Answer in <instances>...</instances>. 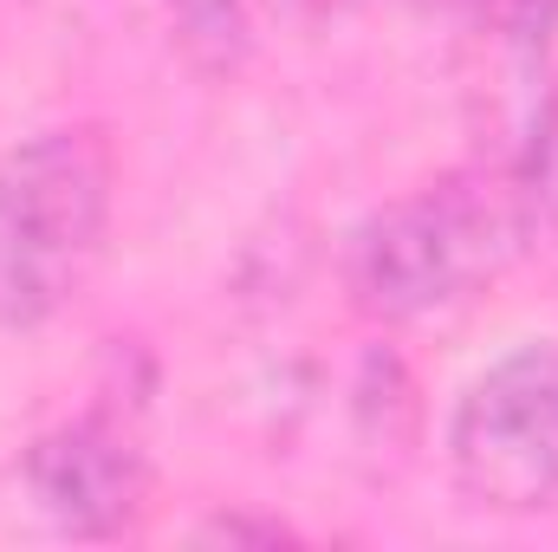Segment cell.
Here are the masks:
<instances>
[{"instance_id":"1","label":"cell","mask_w":558,"mask_h":552,"mask_svg":"<svg viewBox=\"0 0 558 552\" xmlns=\"http://www.w3.org/2000/svg\"><path fill=\"white\" fill-rule=\"evenodd\" d=\"M118 156L98 124H52L0 156V325L59 319L105 261Z\"/></svg>"},{"instance_id":"2","label":"cell","mask_w":558,"mask_h":552,"mask_svg":"<svg viewBox=\"0 0 558 552\" xmlns=\"http://www.w3.org/2000/svg\"><path fill=\"white\" fill-rule=\"evenodd\" d=\"M526 228H533V202L520 176L500 169L448 176L357 221L344 248V286L357 312L403 325L494 279L507 254L526 241Z\"/></svg>"},{"instance_id":"3","label":"cell","mask_w":558,"mask_h":552,"mask_svg":"<svg viewBox=\"0 0 558 552\" xmlns=\"http://www.w3.org/2000/svg\"><path fill=\"white\" fill-rule=\"evenodd\" d=\"M448 475L487 514L558 501V345L533 338L494 358L448 416Z\"/></svg>"},{"instance_id":"4","label":"cell","mask_w":558,"mask_h":552,"mask_svg":"<svg viewBox=\"0 0 558 552\" xmlns=\"http://www.w3.org/2000/svg\"><path fill=\"white\" fill-rule=\"evenodd\" d=\"M553 33H558V0H487L481 7L474 72H468V118H474L487 169L520 176V182L558 131Z\"/></svg>"},{"instance_id":"5","label":"cell","mask_w":558,"mask_h":552,"mask_svg":"<svg viewBox=\"0 0 558 552\" xmlns=\"http://www.w3.org/2000/svg\"><path fill=\"white\" fill-rule=\"evenodd\" d=\"M20 475L46 527L72 540H118L149 507V455L137 429L111 410H85L46 429L26 448Z\"/></svg>"},{"instance_id":"6","label":"cell","mask_w":558,"mask_h":552,"mask_svg":"<svg viewBox=\"0 0 558 552\" xmlns=\"http://www.w3.org/2000/svg\"><path fill=\"white\" fill-rule=\"evenodd\" d=\"M202 540H260V547H279V540H292L279 520H241V514H215L208 527H202Z\"/></svg>"}]
</instances>
